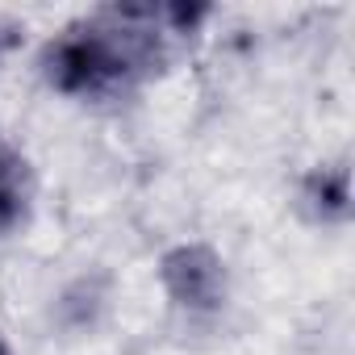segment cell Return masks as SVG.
Here are the masks:
<instances>
[{
  "label": "cell",
  "instance_id": "obj_5",
  "mask_svg": "<svg viewBox=\"0 0 355 355\" xmlns=\"http://www.w3.org/2000/svg\"><path fill=\"white\" fill-rule=\"evenodd\" d=\"M0 355H9V351H5V343H0Z\"/></svg>",
  "mask_w": 355,
  "mask_h": 355
},
{
  "label": "cell",
  "instance_id": "obj_2",
  "mask_svg": "<svg viewBox=\"0 0 355 355\" xmlns=\"http://www.w3.org/2000/svg\"><path fill=\"white\" fill-rule=\"evenodd\" d=\"M159 276H163V288L171 293V301L184 309L205 313V309H218L226 297V268L201 243H184V247L167 251L159 263Z\"/></svg>",
  "mask_w": 355,
  "mask_h": 355
},
{
  "label": "cell",
  "instance_id": "obj_1",
  "mask_svg": "<svg viewBox=\"0 0 355 355\" xmlns=\"http://www.w3.org/2000/svg\"><path fill=\"white\" fill-rule=\"evenodd\" d=\"M138 13H113L105 21L80 26L46 51V76L59 92L71 96H101L138 80L159 46L146 26H134Z\"/></svg>",
  "mask_w": 355,
  "mask_h": 355
},
{
  "label": "cell",
  "instance_id": "obj_4",
  "mask_svg": "<svg viewBox=\"0 0 355 355\" xmlns=\"http://www.w3.org/2000/svg\"><path fill=\"white\" fill-rule=\"evenodd\" d=\"M21 214V189H17V171L13 163L0 159V230H9Z\"/></svg>",
  "mask_w": 355,
  "mask_h": 355
},
{
  "label": "cell",
  "instance_id": "obj_3",
  "mask_svg": "<svg viewBox=\"0 0 355 355\" xmlns=\"http://www.w3.org/2000/svg\"><path fill=\"white\" fill-rule=\"evenodd\" d=\"M305 201L313 205V214L322 222H338L351 214V175L347 167H322L309 175L305 184Z\"/></svg>",
  "mask_w": 355,
  "mask_h": 355
}]
</instances>
